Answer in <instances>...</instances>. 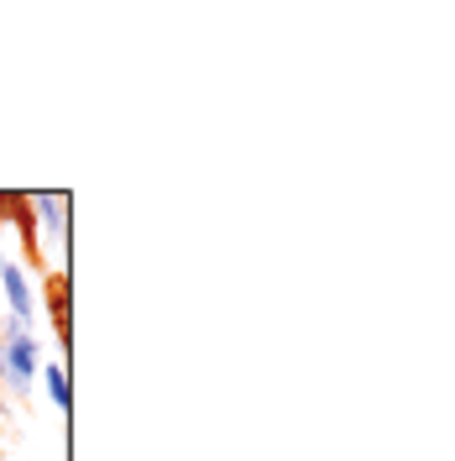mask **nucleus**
I'll list each match as a JSON object with an SVG mask.
<instances>
[{
  "label": "nucleus",
  "instance_id": "423d86ee",
  "mask_svg": "<svg viewBox=\"0 0 455 461\" xmlns=\"http://www.w3.org/2000/svg\"><path fill=\"white\" fill-rule=\"evenodd\" d=\"M48 393H53V403L63 414L74 409V388H68V373H63V367H48Z\"/></svg>",
  "mask_w": 455,
  "mask_h": 461
},
{
  "label": "nucleus",
  "instance_id": "20e7f679",
  "mask_svg": "<svg viewBox=\"0 0 455 461\" xmlns=\"http://www.w3.org/2000/svg\"><path fill=\"white\" fill-rule=\"evenodd\" d=\"M48 310L58 320V341H68V278H48Z\"/></svg>",
  "mask_w": 455,
  "mask_h": 461
},
{
  "label": "nucleus",
  "instance_id": "f03ea898",
  "mask_svg": "<svg viewBox=\"0 0 455 461\" xmlns=\"http://www.w3.org/2000/svg\"><path fill=\"white\" fill-rule=\"evenodd\" d=\"M0 284H5V299H11V320H16V325H27V315H31V288H27V278H22V267L0 258Z\"/></svg>",
  "mask_w": 455,
  "mask_h": 461
},
{
  "label": "nucleus",
  "instance_id": "0eeeda50",
  "mask_svg": "<svg viewBox=\"0 0 455 461\" xmlns=\"http://www.w3.org/2000/svg\"><path fill=\"white\" fill-rule=\"evenodd\" d=\"M0 383H5V362H0Z\"/></svg>",
  "mask_w": 455,
  "mask_h": 461
},
{
  "label": "nucleus",
  "instance_id": "7ed1b4c3",
  "mask_svg": "<svg viewBox=\"0 0 455 461\" xmlns=\"http://www.w3.org/2000/svg\"><path fill=\"white\" fill-rule=\"evenodd\" d=\"M0 221H16L22 236H27V258L31 262L42 258V247H37V226H31V204L22 200V194H0Z\"/></svg>",
  "mask_w": 455,
  "mask_h": 461
},
{
  "label": "nucleus",
  "instance_id": "39448f33",
  "mask_svg": "<svg viewBox=\"0 0 455 461\" xmlns=\"http://www.w3.org/2000/svg\"><path fill=\"white\" fill-rule=\"evenodd\" d=\"M27 204L37 210V215H42V221H48V226L58 230V236L68 230V200H63V194H37V200H27Z\"/></svg>",
  "mask_w": 455,
  "mask_h": 461
},
{
  "label": "nucleus",
  "instance_id": "f257e3e1",
  "mask_svg": "<svg viewBox=\"0 0 455 461\" xmlns=\"http://www.w3.org/2000/svg\"><path fill=\"white\" fill-rule=\"evenodd\" d=\"M0 362H5V377H11V388H16V393H27L31 373H37V341H31V330H27V325H16V320H11Z\"/></svg>",
  "mask_w": 455,
  "mask_h": 461
}]
</instances>
